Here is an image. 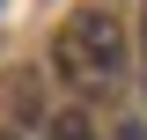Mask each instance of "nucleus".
Masks as SVG:
<instances>
[{"mask_svg": "<svg viewBox=\"0 0 147 140\" xmlns=\"http://www.w3.org/2000/svg\"><path fill=\"white\" fill-rule=\"evenodd\" d=\"M103 140H147V133H140V125H110Z\"/></svg>", "mask_w": 147, "mask_h": 140, "instance_id": "7ed1b4c3", "label": "nucleus"}, {"mask_svg": "<svg viewBox=\"0 0 147 140\" xmlns=\"http://www.w3.org/2000/svg\"><path fill=\"white\" fill-rule=\"evenodd\" d=\"M0 140H22V133H0Z\"/></svg>", "mask_w": 147, "mask_h": 140, "instance_id": "39448f33", "label": "nucleus"}, {"mask_svg": "<svg viewBox=\"0 0 147 140\" xmlns=\"http://www.w3.org/2000/svg\"><path fill=\"white\" fill-rule=\"evenodd\" d=\"M125 59H132L125 15L103 7V0L74 7V15L59 22V37H52V67H59V81H74V88H110L125 74Z\"/></svg>", "mask_w": 147, "mask_h": 140, "instance_id": "f257e3e1", "label": "nucleus"}, {"mask_svg": "<svg viewBox=\"0 0 147 140\" xmlns=\"http://www.w3.org/2000/svg\"><path fill=\"white\" fill-rule=\"evenodd\" d=\"M44 140H103V133H96V118H88V111H59V118L44 125Z\"/></svg>", "mask_w": 147, "mask_h": 140, "instance_id": "f03ea898", "label": "nucleus"}, {"mask_svg": "<svg viewBox=\"0 0 147 140\" xmlns=\"http://www.w3.org/2000/svg\"><path fill=\"white\" fill-rule=\"evenodd\" d=\"M140 52H147V7H140Z\"/></svg>", "mask_w": 147, "mask_h": 140, "instance_id": "20e7f679", "label": "nucleus"}]
</instances>
